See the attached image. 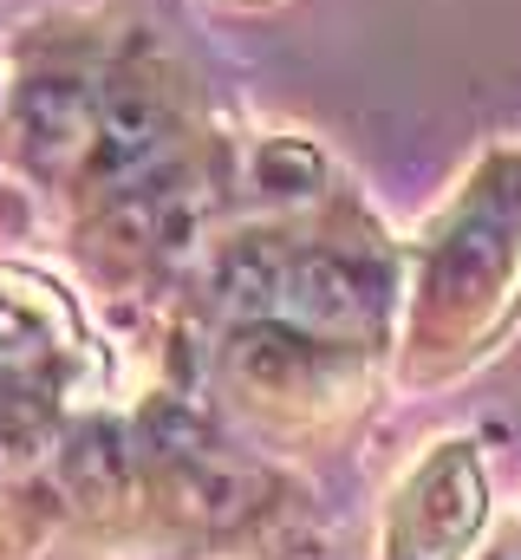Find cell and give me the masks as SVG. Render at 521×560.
Wrapping results in <instances>:
<instances>
[{
	"instance_id": "cell-1",
	"label": "cell",
	"mask_w": 521,
	"mask_h": 560,
	"mask_svg": "<svg viewBox=\"0 0 521 560\" xmlns=\"http://www.w3.org/2000/svg\"><path fill=\"white\" fill-rule=\"evenodd\" d=\"M274 319H287L293 332L306 339H359L372 332V300H366V280L352 275L346 261L333 255H306V261H287L274 275Z\"/></svg>"
},
{
	"instance_id": "cell-2",
	"label": "cell",
	"mask_w": 521,
	"mask_h": 560,
	"mask_svg": "<svg viewBox=\"0 0 521 560\" xmlns=\"http://www.w3.org/2000/svg\"><path fill=\"white\" fill-rule=\"evenodd\" d=\"M157 150H163V112L143 92H105L92 125V170L105 183H130Z\"/></svg>"
},
{
	"instance_id": "cell-3",
	"label": "cell",
	"mask_w": 521,
	"mask_h": 560,
	"mask_svg": "<svg viewBox=\"0 0 521 560\" xmlns=\"http://www.w3.org/2000/svg\"><path fill=\"white\" fill-rule=\"evenodd\" d=\"M92 125H99V105L79 92V85H33L26 92V138L39 156L66 163V156H92Z\"/></svg>"
},
{
	"instance_id": "cell-4",
	"label": "cell",
	"mask_w": 521,
	"mask_h": 560,
	"mask_svg": "<svg viewBox=\"0 0 521 560\" xmlns=\"http://www.w3.org/2000/svg\"><path fill=\"white\" fill-rule=\"evenodd\" d=\"M59 469H66V482L72 489H85V495H118L130 482V450L118 430H105V423H92V430H79L72 436V450L59 456Z\"/></svg>"
}]
</instances>
